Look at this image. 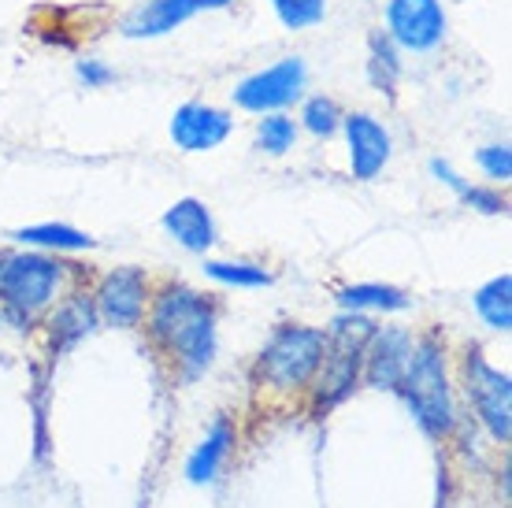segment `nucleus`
<instances>
[{
  "label": "nucleus",
  "mask_w": 512,
  "mask_h": 508,
  "mask_svg": "<svg viewBox=\"0 0 512 508\" xmlns=\"http://www.w3.org/2000/svg\"><path fill=\"white\" fill-rule=\"evenodd\" d=\"M342 119H346L342 104L334 101V97H327V93H316V97H308L301 104V127L312 138H334L342 130Z\"/></svg>",
  "instance_id": "4be33fe9"
},
{
  "label": "nucleus",
  "mask_w": 512,
  "mask_h": 508,
  "mask_svg": "<svg viewBox=\"0 0 512 508\" xmlns=\"http://www.w3.org/2000/svg\"><path fill=\"white\" fill-rule=\"evenodd\" d=\"M475 312L483 316L490 331L509 334L512 331V275L501 271L498 279H490L487 286L475 290Z\"/></svg>",
  "instance_id": "6ab92c4d"
},
{
  "label": "nucleus",
  "mask_w": 512,
  "mask_h": 508,
  "mask_svg": "<svg viewBox=\"0 0 512 508\" xmlns=\"http://www.w3.org/2000/svg\"><path fill=\"white\" fill-rule=\"evenodd\" d=\"M327 353V331L305 323H282L256 356L253 379L268 394H305Z\"/></svg>",
  "instance_id": "39448f33"
},
{
  "label": "nucleus",
  "mask_w": 512,
  "mask_h": 508,
  "mask_svg": "<svg viewBox=\"0 0 512 508\" xmlns=\"http://www.w3.org/2000/svg\"><path fill=\"white\" fill-rule=\"evenodd\" d=\"M305 82H308V67L301 56H286L279 64L264 67L256 75L242 78L238 86L231 89L234 104L242 112L253 115H268V112H282L294 101L305 97Z\"/></svg>",
  "instance_id": "0eeeda50"
},
{
  "label": "nucleus",
  "mask_w": 512,
  "mask_h": 508,
  "mask_svg": "<svg viewBox=\"0 0 512 508\" xmlns=\"http://www.w3.org/2000/svg\"><path fill=\"white\" fill-rule=\"evenodd\" d=\"M342 130H346V149H349V171L357 182H372L386 164H390V153H394V138L390 130L368 112H349L342 119Z\"/></svg>",
  "instance_id": "9d476101"
},
{
  "label": "nucleus",
  "mask_w": 512,
  "mask_h": 508,
  "mask_svg": "<svg viewBox=\"0 0 512 508\" xmlns=\"http://www.w3.org/2000/svg\"><path fill=\"white\" fill-rule=\"evenodd\" d=\"M297 145V123L286 112H268L256 123V149L268 156H286Z\"/></svg>",
  "instance_id": "5701e85b"
},
{
  "label": "nucleus",
  "mask_w": 512,
  "mask_h": 508,
  "mask_svg": "<svg viewBox=\"0 0 512 508\" xmlns=\"http://www.w3.org/2000/svg\"><path fill=\"white\" fill-rule=\"evenodd\" d=\"M15 242L38 245V249H52V253H78V249H93V238L86 230H75L67 223H38V227H19L12 234Z\"/></svg>",
  "instance_id": "aec40b11"
},
{
  "label": "nucleus",
  "mask_w": 512,
  "mask_h": 508,
  "mask_svg": "<svg viewBox=\"0 0 512 508\" xmlns=\"http://www.w3.org/2000/svg\"><path fill=\"white\" fill-rule=\"evenodd\" d=\"M231 449H234V423L216 420L212 431L201 438V445H197L190 453V460H186V479H190L193 486L216 483L219 468H223V460L231 457Z\"/></svg>",
  "instance_id": "dca6fc26"
},
{
  "label": "nucleus",
  "mask_w": 512,
  "mask_h": 508,
  "mask_svg": "<svg viewBox=\"0 0 512 508\" xmlns=\"http://www.w3.org/2000/svg\"><path fill=\"white\" fill-rule=\"evenodd\" d=\"M375 331L379 327H375V319L368 312H342L327 327V353H323L320 371L308 386L316 416L338 408L357 390L360 371H364V349H368Z\"/></svg>",
  "instance_id": "20e7f679"
},
{
  "label": "nucleus",
  "mask_w": 512,
  "mask_h": 508,
  "mask_svg": "<svg viewBox=\"0 0 512 508\" xmlns=\"http://www.w3.org/2000/svg\"><path fill=\"white\" fill-rule=\"evenodd\" d=\"M190 15H197L190 8V0H145L134 12L123 19V38L145 41V38H164L171 30H179Z\"/></svg>",
  "instance_id": "2eb2a0df"
},
{
  "label": "nucleus",
  "mask_w": 512,
  "mask_h": 508,
  "mask_svg": "<svg viewBox=\"0 0 512 508\" xmlns=\"http://www.w3.org/2000/svg\"><path fill=\"white\" fill-rule=\"evenodd\" d=\"M338 305L346 312H405L412 305L409 293L386 286V282H357L338 290Z\"/></svg>",
  "instance_id": "a211bd4d"
},
{
  "label": "nucleus",
  "mask_w": 512,
  "mask_h": 508,
  "mask_svg": "<svg viewBox=\"0 0 512 508\" xmlns=\"http://www.w3.org/2000/svg\"><path fill=\"white\" fill-rule=\"evenodd\" d=\"M145 338L153 353L171 364L175 379H201L219 349V305L212 293H201L186 282H160L145 308Z\"/></svg>",
  "instance_id": "f257e3e1"
},
{
  "label": "nucleus",
  "mask_w": 512,
  "mask_h": 508,
  "mask_svg": "<svg viewBox=\"0 0 512 508\" xmlns=\"http://www.w3.org/2000/svg\"><path fill=\"white\" fill-rule=\"evenodd\" d=\"M234 0H190L193 12H223V8H231Z\"/></svg>",
  "instance_id": "c85d7f7f"
},
{
  "label": "nucleus",
  "mask_w": 512,
  "mask_h": 508,
  "mask_svg": "<svg viewBox=\"0 0 512 508\" xmlns=\"http://www.w3.org/2000/svg\"><path fill=\"white\" fill-rule=\"evenodd\" d=\"M431 175H435L438 182H446V186H449L453 193H457V197H461L464 186H468V178L457 175V171H453V167H449L446 160H431Z\"/></svg>",
  "instance_id": "cd10ccee"
},
{
  "label": "nucleus",
  "mask_w": 512,
  "mask_h": 508,
  "mask_svg": "<svg viewBox=\"0 0 512 508\" xmlns=\"http://www.w3.org/2000/svg\"><path fill=\"white\" fill-rule=\"evenodd\" d=\"M271 8L286 30H305V26L323 23L327 0H271Z\"/></svg>",
  "instance_id": "b1692460"
},
{
  "label": "nucleus",
  "mask_w": 512,
  "mask_h": 508,
  "mask_svg": "<svg viewBox=\"0 0 512 508\" xmlns=\"http://www.w3.org/2000/svg\"><path fill=\"white\" fill-rule=\"evenodd\" d=\"M208 279L223 282V286H242V290H260V286H271L275 275L260 264H245V260H208L205 264Z\"/></svg>",
  "instance_id": "412c9836"
},
{
  "label": "nucleus",
  "mask_w": 512,
  "mask_h": 508,
  "mask_svg": "<svg viewBox=\"0 0 512 508\" xmlns=\"http://www.w3.org/2000/svg\"><path fill=\"white\" fill-rule=\"evenodd\" d=\"M75 267L45 253H0V316L30 327L60 301Z\"/></svg>",
  "instance_id": "7ed1b4c3"
},
{
  "label": "nucleus",
  "mask_w": 512,
  "mask_h": 508,
  "mask_svg": "<svg viewBox=\"0 0 512 508\" xmlns=\"http://www.w3.org/2000/svg\"><path fill=\"white\" fill-rule=\"evenodd\" d=\"M386 34L397 49L435 52L446 41V8L442 0H390L386 4Z\"/></svg>",
  "instance_id": "1a4fd4ad"
},
{
  "label": "nucleus",
  "mask_w": 512,
  "mask_h": 508,
  "mask_svg": "<svg viewBox=\"0 0 512 508\" xmlns=\"http://www.w3.org/2000/svg\"><path fill=\"white\" fill-rule=\"evenodd\" d=\"M90 293L101 323L119 327V331H134L145 319V308H149V297H153V282L145 275V267L127 264L101 275Z\"/></svg>",
  "instance_id": "6e6552de"
},
{
  "label": "nucleus",
  "mask_w": 512,
  "mask_h": 508,
  "mask_svg": "<svg viewBox=\"0 0 512 508\" xmlns=\"http://www.w3.org/2000/svg\"><path fill=\"white\" fill-rule=\"evenodd\" d=\"M412 342H416V334L405 331V327H379L372 334L368 349H364L360 382H368L375 390H397V382L405 375V364H409Z\"/></svg>",
  "instance_id": "f8f14e48"
},
{
  "label": "nucleus",
  "mask_w": 512,
  "mask_h": 508,
  "mask_svg": "<svg viewBox=\"0 0 512 508\" xmlns=\"http://www.w3.org/2000/svg\"><path fill=\"white\" fill-rule=\"evenodd\" d=\"M461 201L472 204L475 212H483V216H505V212H509V197L498 190H490V186H472V182H468L461 193Z\"/></svg>",
  "instance_id": "a878e982"
},
{
  "label": "nucleus",
  "mask_w": 512,
  "mask_h": 508,
  "mask_svg": "<svg viewBox=\"0 0 512 508\" xmlns=\"http://www.w3.org/2000/svg\"><path fill=\"white\" fill-rule=\"evenodd\" d=\"M368 82L379 93H386L390 101L397 97V82H401V49L386 30H372L368 34Z\"/></svg>",
  "instance_id": "f3484780"
},
{
  "label": "nucleus",
  "mask_w": 512,
  "mask_h": 508,
  "mask_svg": "<svg viewBox=\"0 0 512 508\" xmlns=\"http://www.w3.org/2000/svg\"><path fill=\"white\" fill-rule=\"evenodd\" d=\"M75 75L78 82H86V89H104L116 82V71L104 64V60H78Z\"/></svg>",
  "instance_id": "bb28decb"
},
{
  "label": "nucleus",
  "mask_w": 512,
  "mask_h": 508,
  "mask_svg": "<svg viewBox=\"0 0 512 508\" xmlns=\"http://www.w3.org/2000/svg\"><path fill=\"white\" fill-rule=\"evenodd\" d=\"M475 164L483 167L494 182H509L512 178V149L505 141H494V145H483L479 153H475Z\"/></svg>",
  "instance_id": "393cba45"
},
{
  "label": "nucleus",
  "mask_w": 512,
  "mask_h": 508,
  "mask_svg": "<svg viewBox=\"0 0 512 508\" xmlns=\"http://www.w3.org/2000/svg\"><path fill=\"white\" fill-rule=\"evenodd\" d=\"M461 382L475 420L487 427L498 445L512 438V379L490 364L479 345H468L461 353Z\"/></svg>",
  "instance_id": "423d86ee"
},
{
  "label": "nucleus",
  "mask_w": 512,
  "mask_h": 508,
  "mask_svg": "<svg viewBox=\"0 0 512 508\" xmlns=\"http://www.w3.org/2000/svg\"><path fill=\"white\" fill-rule=\"evenodd\" d=\"M160 223H164L167 234H171L182 249H190V253H208V249L216 245V219L208 212V204L197 201V197L175 201L164 212Z\"/></svg>",
  "instance_id": "ddd939ff"
},
{
  "label": "nucleus",
  "mask_w": 512,
  "mask_h": 508,
  "mask_svg": "<svg viewBox=\"0 0 512 508\" xmlns=\"http://www.w3.org/2000/svg\"><path fill=\"white\" fill-rule=\"evenodd\" d=\"M97 323H101V319H97L90 290H71L67 297H60V301L49 308V334H52L56 353L78 345L86 334L97 331Z\"/></svg>",
  "instance_id": "4468645a"
},
{
  "label": "nucleus",
  "mask_w": 512,
  "mask_h": 508,
  "mask_svg": "<svg viewBox=\"0 0 512 508\" xmlns=\"http://www.w3.org/2000/svg\"><path fill=\"white\" fill-rule=\"evenodd\" d=\"M234 119L216 104L186 101L171 115V141L182 153H212L231 138Z\"/></svg>",
  "instance_id": "9b49d317"
},
{
  "label": "nucleus",
  "mask_w": 512,
  "mask_h": 508,
  "mask_svg": "<svg viewBox=\"0 0 512 508\" xmlns=\"http://www.w3.org/2000/svg\"><path fill=\"white\" fill-rule=\"evenodd\" d=\"M397 394L405 397L416 423L431 438H449L457 431L461 416H457V397H453V382H449L446 338H438V331L416 334L405 375L397 382Z\"/></svg>",
  "instance_id": "f03ea898"
}]
</instances>
